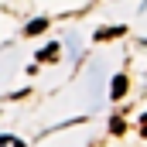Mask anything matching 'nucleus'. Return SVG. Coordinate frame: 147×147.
<instances>
[{"instance_id": "nucleus-6", "label": "nucleus", "mask_w": 147, "mask_h": 147, "mask_svg": "<svg viewBox=\"0 0 147 147\" xmlns=\"http://www.w3.org/2000/svg\"><path fill=\"white\" fill-rule=\"evenodd\" d=\"M140 137H147V113H144V120H140Z\"/></svg>"}, {"instance_id": "nucleus-3", "label": "nucleus", "mask_w": 147, "mask_h": 147, "mask_svg": "<svg viewBox=\"0 0 147 147\" xmlns=\"http://www.w3.org/2000/svg\"><path fill=\"white\" fill-rule=\"evenodd\" d=\"M55 58H58V45H48V48L38 55V62H55Z\"/></svg>"}, {"instance_id": "nucleus-2", "label": "nucleus", "mask_w": 147, "mask_h": 147, "mask_svg": "<svg viewBox=\"0 0 147 147\" xmlns=\"http://www.w3.org/2000/svg\"><path fill=\"white\" fill-rule=\"evenodd\" d=\"M120 34H123V28H99L96 41H110V38H120Z\"/></svg>"}, {"instance_id": "nucleus-1", "label": "nucleus", "mask_w": 147, "mask_h": 147, "mask_svg": "<svg viewBox=\"0 0 147 147\" xmlns=\"http://www.w3.org/2000/svg\"><path fill=\"white\" fill-rule=\"evenodd\" d=\"M123 92H127V75H116V79H113V89H110V96H113V99H120Z\"/></svg>"}, {"instance_id": "nucleus-5", "label": "nucleus", "mask_w": 147, "mask_h": 147, "mask_svg": "<svg viewBox=\"0 0 147 147\" xmlns=\"http://www.w3.org/2000/svg\"><path fill=\"white\" fill-rule=\"evenodd\" d=\"M110 130H113V134H123V130H127V123H123V120H113Z\"/></svg>"}, {"instance_id": "nucleus-4", "label": "nucleus", "mask_w": 147, "mask_h": 147, "mask_svg": "<svg viewBox=\"0 0 147 147\" xmlns=\"http://www.w3.org/2000/svg\"><path fill=\"white\" fill-rule=\"evenodd\" d=\"M45 28H48V21H45V17H38V21H31V24H28V31H24V34H41Z\"/></svg>"}]
</instances>
